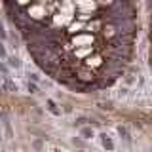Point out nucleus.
<instances>
[{"instance_id":"nucleus-1","label":"nucleus","mask_w":152,"mask_h":152,"mask_svg":"<svg viewBox=\"0 0 152 152\" xmlns=\"http://www.w3.org/2000/svg\"><path fill=\"white\" fill-rule=\"evenodd\" d=\"M46 0H42V2H36V4H31L27 10V13H28V17H32V19H44L48 15V10H46Z\"/></svg>"},{"instance_id":"nucleus-2","label":"nucleus","mask_w":152,"mask_h":152,"mask_svg":"<svg viewBox=\"0 0 152 152\" xmlns=\"http://www.w3.org/2000/svg\"><path fill=\"white\" fill-rule=\"evenodd\" d=\"M95 42V36L91 34V32H78V34L72 36V44L74 48H84V46H93Z\"/></svg>"},{"instance_id":"nucleus-3","label":"nucleus","mask_w":152,"mask_h":152,"mask_svg":"<svg viewBox=\"0 0 152 152\" xmlns=\"http://www.w3.org/2000/svg\"><path fill=\"white\" fill-rule=\"evenodd\" d=\"M93 53V46H84V48H76L74 50V57L76 59H86Z\"/></svg>"},{"instance_id":"nucleus-4","label":"nucleus","mask_w":152,"mask_h":152,"mask_svg":"<svg viewBox=\"0 0 152 152\" xmlns=\"http://www.w3.org/2000/svg\"><path fill=\"white\" fill-rule=\"evenodd\" d=\"M86 66H88V69H95V66H101L103 65V57L101 55H89V57H86Z\"/></svg>"},{"instance_id":"nucleus-5","label":"nucleus","mask_w":152,"mask_h":152,"mask_svg":"<svg viewBox=\"0 0 152 152\" xmlns=\"http://www.w3.org/2000/svg\"><path fill=\"white\" fill-rule=\"evenodd\" d=\"M80 31H86V23L82 21V19H78V21H72L69 25V32L70 34H78Z\"/></svg>"},{"instance_id":"nucleus-6","label":"nucleus","mask_w":152,"mask_h":152,"mask_svg":"<svg viewBox=\"0 0 152 152\" xmlns=\"http://www.w3.org/2000/svg\"><path fill=\"white\" fill-rule=\"evenodd\" d=\"M99 27H101V21H89V23H86V31H99Z\"/></svg>"},{"instance_id":"nucleus-7","label":"nucleus","mask_w":152,"mask_h":152,"mask_svg":"<svg viewBox=\"0 0 152 152\" xmlns=\"http://www.w3.org/2000/svg\"><path fill=\"white\" fill-rule=\"evenodd\" d=\"M19 4H27V2H31V0H17Z\"/></svg>"},{"instance_id":"nucleus-8","label":"nucleus","mask_w":152,"mask_h":152,"mask_svg":"<svg viewBox=\"0 0 152 152\" xmlns=\"http://www.w3.org/2000/svg\"><path fill=\"white\" fill-rule=\"evenodd\" d=\"M46 2H55V0H46Z\"/></svg>"}]
</instances>
